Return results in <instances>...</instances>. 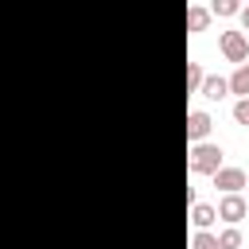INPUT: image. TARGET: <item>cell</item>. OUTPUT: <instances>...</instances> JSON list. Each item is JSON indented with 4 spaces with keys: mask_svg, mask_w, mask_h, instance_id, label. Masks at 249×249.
I'll use <instances>...</instances> for the list:
<instances>
[{
    "mask_svg": "<svg viewBox=\"0 0 249 249\" xmlns=\"http://www.w3.org/2000/svg\"><path fill=\"white\" fill-rule=\"evenodd\" d=\"M233 121L249 128V97H237V101H233Z\"/></svg>",
    "mask_w": 249,
    "mask_h": 249,
    "instance_id": "5bb4252c",
    "label": "cell"
},
{
    "mask_svg": "<svg viewBox=\"0 0 249 249\" xmlns=\"http://www.w3.org/2000/svg\"><path fill=\"white\" fill-rule=\"evenodd\" d=\"M202 78H206L202 66H198V62H187V93H198V89H202Z\"/></svg>",
    "mask_w": 249,
    "mask_h": 249,
    "instance_id": "7c38bea8",
    "label": "cell"
},
{
    "mask_svg": "<svg viewBox=\"0 0 249 249\" xmlns=\"http://www.w3.org/2000/svg\"><path fill=\"white\" fill-rule=\"evenodd\" d=\"M206 101H226L230 97V82L222 78V74H214V78H202V89H198Z\"/></svg>",
    "mask_w": 249,
    "mask_h": 249,
    "instance_id": "8992f818",
    "label": "cell"
},
{
    "mask_svg": "<svg viewBox=\"0 0 249 249\" xmlns=\"http://www.w3.org/2000/svg\"><path fill=\"white\" fill-rule=\"evenodd\" d=\"M237 19H241V31H249V4H241V12H237Z\"/></svg>",
    "mask_w": 249,
    "mask_h": 249,
    "instance_id": "9a60e30c",
    "label": "cell"
},
{
    "mask_svg": "<svg viewBox=\"0 0 249 249\" xmlns=\"http://www.w3.org/2000/svg\"><path fill=\"white\" fill-rule=\"evenodd\" d=\"M245 183H249V175L241 171V167H218L214 171V187L222 191V195H233V191H245Z\"/></svg>",
    "mask_w": 249,
    "mask_h": 249,
    "instance_id": "277c9868",
    "label": "cell"
},
{
    "mask_svg": "<svg viewBox=\"0 0 249 249\" xmlns=\"http://www.w3.org/2000/svg\"><path fill=\"white\" fill-rule=\"evenodd\" d=\"M237 12H241V0H210V16H218V19H230Z\"/></svg>",
    "mask_w": 249,
    "mask_h": 249,
    "instance_id": "8fae6325",
    "label": "cell"
},
{
    "mask_svg": "<svg viewBox=\"0 0 249 249\" xmlns=\"http://www.w3.org/2000/svg\"><path fill=\"white\" fill-rule=\"evenodd\" d=\"M191 249H218V233H210V230H195Z\"/></svg>",
    "mask_w": 249,
    "mask_h": 249,
    "instance_id": "4fadbf2b",
    "label": "cell"
},
{
    "mask_svg": "<svg viewBox=\"0 0 249 249\" xmlns=\"http://www.w3.org/2000/svg\"><path fill=\"white\" fill-rule=\"evenodd\" d=\"M226 82H230V97H249V62H237V70Z\"/></svg>",
    "mask_w": 249,
    "mask_h": 249,
    "instance_id": "ba28073f",
    "label": "cell"
},
{
    "mask_svg": "<svg viewBox=\"0 0 249 249\" xmlns=\"http://www.w3.org/2000/svg\"><path fill=\"white\" fill-rule=\"evenodd\" d=\"M214 210H218V218H222L226 226H237V222L249 214V202H245V195H241V191H233V195H222Z\"/></svg>",
    "mask_w": 249,
    "mask_h": 249,
    "instance_id": "3957f363",
    "label": "cell"
},
{
    "mask_svg": "<svg viewBox=\"0 0 249 249\" xmlns=\"http://www.w3.org/2000/svg\"><path fill=\"white\" fill-rule=\"evenodd\" d=\"M241 245H245V237H241L237 226H226V230L218 233V249H241Z\"/></svg>",
    "mask_w": 249,
    "mask_h": 249,
    "instance_id": "30bf717a",
    "label": "cell"
},
{
    "mask_svg": "<svg viewBox=\"0 0 249 249\" xmlns=\"http://www.w3.org/2000/svg\"><path fill=\"white\" fill-rule=\"evenodd\" d=\"M206 27H210V8L191 4V8H187V31H191V35H202Z\"/></svg>",
    "mask_w": 249,
    "mask_h": 249,
    "instance_id": "9c48e42d",
    "label": "cell"
},
{
    "mask_svg": "<svg viewBox=\"0 0 249 249\" xmlns=\"http://www.w3.org/2000/svg\"><path fill=\"white\" fill-rule=\"evenodd\" d=\"M191 222H195V230H210L218 222V210L210 202H191Z\"/></svg>",
    "mask_w": 249,
    "mask_h": 249,
    "instance_id": "52a82bcc",
    "label": "cell"
},
{
    "mask_svg": "<svg viewBox=\"0 0 249 249\" xmlns=\"http://www.w3.org/2000/svg\"><path fill=\"white\" fill-rule=\"evenodd\" d=\"M187 167H191V175H214V171L222 167V148L210 144V140L191 144V152H187Z\"/></svg>",
    "mask_w": 249,
    "mask_h": 249,
    "instance_id": "6da1fadb",
    "label": "cell"
},
{
    "mask_svg": "<svg viewBox=\"0 0 249 249\" xmlns=\"http://www.w3.org/2000/svg\"><path fill=\"white\" fill-rule=\"evenodd\" d=\"M210 128H214V117H210L206 109H191V113H187V140H191V144L206 140Z\"/></svg>",
    "mask_w": 249,
    "mask_h": 249,
    "instance_id": "5b68a950",
    "label": "cell"
},
{
    "mask_svg": "<svg viewBox=\"0 0 249 249\" xmlns=\"http://www.w3.org/2000/svg\"><path fill=\"white\" fill-rule=\"evenodd\" d=\"M218 51H222L226 62H249V35L245 31H222Z\"/></svg>",
    "mask_w": 249,
    "mask_h": 249,
    "instance_id": "7a4b0ae2",
    "label": "cell"
},
{
    "mask_svg": "<svg viewBox=\"0 0 249 249\" xmlns=\"http://www.w3.org/2000/svg\"><path fill=\"white\" fill-rule=\"evenodd\" d=\"M245 202H249V183H245Z\"/></svg>",
    "mask_w": 249,
    "mask_h": 249,
    "instance_id": "2e32d148",
    "label": "cell"
}]
</instances>
